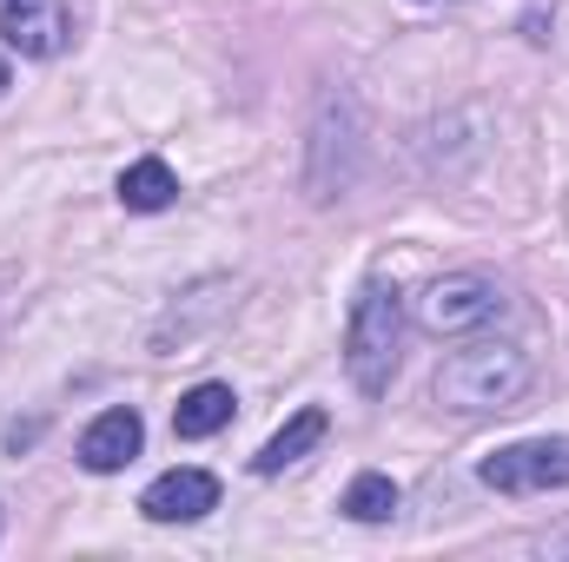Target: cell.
I'll use <instances>...</instances> for the list:
<instances>
[{"mask_svg":"<svg viewBox=\"0 0 569 562\" xmlns=\"http://www.w3.org/2000/svg\"><path fill=\"white\" fill-rule=\"evenodd\" d=\"M73 20H67V0H0V40L27 60H53L67 47Z\"/></svg>","mask_w":569,"mask_h":562,"instance_id":"5","label":"cell"},{"mask_svg":"<svg viewBox=\"0 0 569 562\" xmlns=\"http://www.w3.org/2000/svg\"><path fill=\"white\" fill-rule=\"evenodd\" d=\"M398 351H405V298L391 284H365L345 324V371L365 398H385L398 378Z\"/></svg>","mask_w":569,"mask_h":562,"instance_id":"2","label":"cell"},{"mask_svg":"<svg viewBox=\"0 0 569 562\" xmlns=\"http://www.w3.org/2000/svg\"><path fill=\"white\" fill-rule=\"evenodd\" d=\"M0 93H7V60H0Z\"/></svg>","mask_w":569,"mask_h":562,"instance_id":"12","label":"cell"},{"mask_svg":"<svg viewBox=\"0 0 569 562\" xmlns=\"http://www.w3.org/2000/svg\"><path fill=\"white\" fill-rule=\"evenodd\" d=\"M530 384V358L517 344H497V338H477V344H457L443 364H437V404L443 411H503L517 404Z\"/></svg>","mask_w":569,"mask_h":562,"instance_id":"1","label":"cell"},{"mask_svg":"<svg viewBox=\"0 0 569 562\" xmlns=\"http://www.w3.org/2000/svg\"><path fill=\"white\" fill-rule=\"evenodd\" d=\"M325 430H331V418H325V411H298V418L284 423L279 436L252 456V470H259V476H279V470H291L305 450H318V443H325Z\"/></svg>","mask_w":569,"mask_h":562,"instance_id":"9","label":"cell"},{"mask_svg":"<svg viewBox=\"0 0 569 562\" xmlns=\"http://www.w3.org/2000/svg\"><path fill=\"white\" fill-rule=\"evenodd\" d=\"M503 284L483 279V272H450V279H437L425 291V304H418V318H425L430 331H443V338H457V331H477V324H497L503 318Z\"/></svg>","mask_w":569,"mask_h":562,"instance_id":"4","label":"cell"},{"mask_svg":"<svg viewBox=\"0 0 569 562\" xmlns=\"http://www.w3.org/2000/svg\"><path fill=\"white\" fill-rule=\"evenodd\" d=\"M232 391L226 384H199V391H186L179 404H172V436H186V443H199V436H219L226 423H232Z\"/></svg>","mask_w":569,"mask_h":562,"instance_id":"8","label":"cell"},{"mask_svg":"<svg viewBox=\"0 0 569 562\" xmlns=\"http://www.w3.org/2000/svg\"><path fill=\"white\" fill-rule=\"evenodd\" d=\"M140 510L152 523H199L206 510H219V476L212 470H166L159 483H146Z\"/></svg>","mask_w":569,"mask_h":562,"instance_id":"6","label":"cell"},{"mask_svg":"<svg viewBox=\"0 0 569 562\" xmlns=\"http://www.w3.org/2000/svg\"><path fill=\"white\" fill-rule=\"evenodd\" d=\"M483 490L497 496H550L569 490V436H523V443H503L477 463Z\"/></svg>","mask_w":569,"mask_h":562,"instance_id":"3","label":"cell"},{"mask_svg":"<svg viewBox=\"0 0 569 562\" xmlns=\"http://www.w3.org/2000/svg\"><path fill=\"white\" fill-rule=\"evenodd\" d=\"M345 516H351V523H391V516H398V483L378 476V470L351 476V490H345Z\"/></svg>","mask_w":569,"mask_h":562,"instance_id":"11","label":"cell"},{"mask_svg":"<svg viewBox=\"0 0 569 562\" xmlns=\"http://www.w3.org/2000/svg\"><path fill=\"white\" fill-rule=\"evenodd\" d=\"M140 443H146L140 411H107V418L87 423V436H80V463H87L93 476H113V470H127V463L140 456Z\"/></svg>","mask_w":569,"mask_h":562,"instance_id":"7","label":"cell"},{"mask_svg":"<svg viewBox=\"0 0 569 562\" xmlns=\"http://www.w3.org/2000/svg\"><path fill=\"white\" fill-rule=\"evenodd\" d=\"M172 199H179V179H172L166 159H140V165L120 172V205L127 212H166Z\"/></svg>","mask_w":569,"mask_h":562,"instance_id":"10","label":"cell"}]
</instances>
